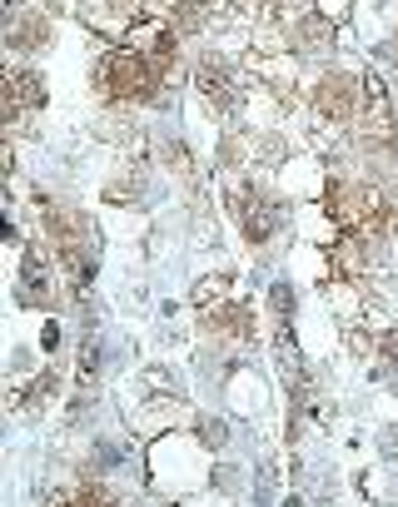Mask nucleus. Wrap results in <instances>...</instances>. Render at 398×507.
Here are the masks:
<instances>
[{
	"mask_svg": "<svg viewBox=\"0 0 398 507\" xmlns=\"http://www.w3.org/2000/svg\"><path fill=\"white\" fill-rule=\"evenodd\" d=\"M100 84L110 100H154L160 94V65L150 55H134V50H120V55L104 60Z\"/></svg>",
	"mask_w": 398,
	"mask_h": 507,
	"instance_id": "nucleus-1",
	"label": "nucleus"
},
{
	"mask_svg": "<svg viewBox=\"0 0 398 507\" xmlns=\"http://www.w3.org/2000/svg\"><path fill=\"white\" fill-rule=\"evenodd\" d=\"M313 104H319V114H329V120H353V114L363 110L359 80L343 75V70H329V75L319 80V90H313Z\"/></svg>",
	"mask_w": 398,
	"mask_h": 507,
	"instance_id": "nucleus-2",
	"label": "nucleus"
}]
</instances>
